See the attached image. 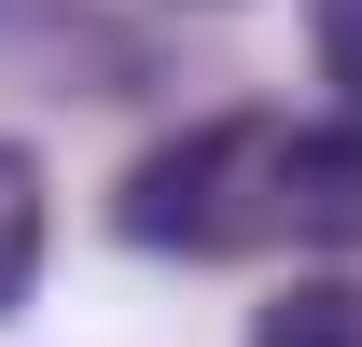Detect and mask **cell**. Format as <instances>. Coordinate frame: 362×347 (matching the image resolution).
<instances>
[{
    "label": "cell",
    "instance_id": "2",
    "mask_svg": "<svg viewBox=\"0 0 362 347\" xmlns=\"http://www.w3.org/2000/svg\"><path fill=\"white\" fill-rule=\"evenodd\" d=\"M279 236L362 250V126H293L279 139Z\"/></svg>",
    "mask_w": 362,
    "mask_h": 347
},
{
    "label": "cell",
    "instance_id": "5",
    "mask_svg": "<svg viewBox=\"0 0 362 347\" xmlns=\"http://www.w3.org/2000/svg\"><path fill=\"white\" fill-rule=\"evenodd\" d=\"M307 42H320V70L362 97V0H320V14H307Z\"/></svg>",
    "mask_w": 362,
    "mask_h": 347
},
{
    "label": "cell",
    "instance_id": "1",
    "mask_svg": "<svg viewBox=\"0 0 362 347\" xmlns=\"http://www.w3.org/2000/svg\"><path fill=\"white\" fill-rule=\"evenodd\" d=\"M279 111H209V126H181L168 153H139L112 222H126L139 250H181V264H237L279 236Z\"/></svg>",
    "mask_w": 362,
    "mask_h": 347
},
{
    "label": "cell",
    "instance_id": "4",
    "mask_svg": "<svg viewBox=\"0 0 362 347\" xmlns=\"http://www.w3.org/2000/svg\"><path fill=\"white\" fill-rule=\"evenodd\" d=\"M28 278H42V167L0 139V319L28 305Z\"/></svg>",
    "mask_w": 362,
    "mask_h": 347
},
{
    "label": "cell",
    "instance_id": "3",
    "mask_svg": "<svg viewBox=\"0 0 362 347\" xmlns=\"http://www.w3.org/2000/svg\"><path fill=\"white\" fill-rule=\"evenodd\" d=\"M251 347H362V278H293L251 319Z\"/></svg>",
    "mask_w": 362,
    "mask_h": 347
}]
</instances>
